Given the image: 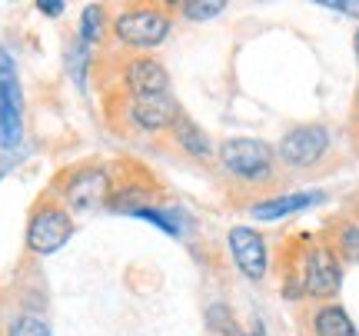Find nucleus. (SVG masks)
Masks as SVG:
<instances>
[{"label": "nucleus", "instance_id": "obj_1", "mask_svg": "<svg viewBox=\"0 0 359 336\" xmlns=\"http://www.w3.org/2000/svg\"><path fill=\"white\" fill-rule=\"evenodd\" d=\"M219 160H223V167L230 170L233 177H240V180H266L269 167H273L269 147L263 140H250V137L226 140L223 150H219Z\"/></svg>", "mask_w": 359, "mask_h": 336}, {"label": "nucleus", "instance_id": "obj_2", "mask_svg": "<svg viewBox=\"0 0 359 336\" xmlns=\"http://www.w3.org/2000/svg\"><path fill=\"white\" fill-rule=\"evenodd\" d=\"M24 100H20V80L13 70V60L7 51H0V143L11 150L20 143V120Z\"/></svg>", "mask_w": 359, "mask_h": 336}, {"label": "nucleus", "instance_id": "obj_3", "mask_svg": "<svg viewBox=\"0 0 359 336\" xmlns=\"http://www.w3.org/2000/svg\"><path fill=\"white\" fill-rule=\"evenodd\" d=\"M116 40H123L127 47H156L163 43L170 34V20L163 11L154 7H137V11H123L116 17Z\"/></svg>", "mask_w": 359, "mask_h": 336}, {"label": "nucleus", "instance_id": "obj_4", "mask_svg": "<svg viewBox=\"0 0 359 336\" xmlns=\"http://www.w3.org/2000/svg\"><path fill=\"white\" fill-rule=\"evenodd\" d=\"M70 233H74V227H70V217H67L64 210H40L37 217L30 220V230H27V243H30V250L34 253H40V257H47V253H57L60 246L70 240Z\"/></svg>", "mask_w": 359, "mask_h": 336}, {"label": "nucleus", "instance_id": "obj_5", "mask_svg": "<svg viewBox=\"0 0 359 336\" xmlns=\"http://www.w3.org/2000/svg\"><path fill=\"white\" fill-rule=\"evenodd\" d=\"M326 147H330V133L323 127H296L283 137L280 156L290 167H309L326 154Z\"/></svg>", "mask_w": 359, "mask_h": 336}, {"label": "nucleus", "instance_id": "obj_6", "mask_svg": "<svg viewBox=\"0 0 359 336\" xmlns=\"http://www.w3.org/2000/svg\"><path fill=\"white\" fill-rule=\"evenodd\" d=\"M339 263H336L333 250L326 246H316L306 253V267H303V290L309 297H333L339 290Z\"/></svg>", "mask_w": 359, "mask_h": 336}, {"label": "nucleus", "instance_id": "obj_7", "mask_svg": "<svg viewBox=\"0 0 359 336\" xmlns=\"http://www.w3.org/2000/svg\"><path fill=\"white\" fill-rule=\"evenodd\" d=\"M110 200V177L103 170H80L77 177H70L67 183V203L80 213L103 207Z\"/></svg>", "mask_w": 359, "mask_h": 336}, {"label": "nucleus", "instance_id": "obj_8", "mask_svg": "<svg viewBox=\"0 0 359 336\" xmlns=\"http://www.w3.org/2000/svg\"><path fill=\"white\" fill-rule=\"evenodd\" d=\"M230 250H233L236 267H240L250 280H263V273H266V243H263V236H259L257 230H250V227H233Z\"/></svg>", "mask_w": 359, "mask_h": 336}, {"label": "nucleus", "instance_id": "obj_9", "mask_svg": "<svg viewBox=\"0 0 359 336\" xmlns=\"http://www.w3.org/2000/svg\"><path fill=\"white\" fill-rule=\"evenodd\" d=\"M130 116H133V123L143 130H167L180 120V110H177V104H173V97L154 93V97H137L133 107H130Z\"/></svg>", "mask_w": 359, "mask_h": 336}, {"label": "nucleus", "instance_id": "obj_10", "mask_svg": "<svg viewBox=\"0 0 359 336\" xmlns=\"http://www.w3.org/2000/svg\"><path fill=\"white\" fill-rule=\"evenodd\" d=\"M127 83L137 97H154V93L167 90L170 77H167V70H163V64L140 57V60H133V64L127 67Z\"/></svg>", "mask_w": 359, "mask_h": 336}, {"label": "nucleus", "instance_id": "obj_11", "mask_svg": "<svg viewBox=\"0 0 359 336\" xmlns=\"http://www.w3.org/2000/svg\"><path fill=\"white\" fill-rule=\"evenodd\" d=\"M323 200V194H290V196H276V200H266V203H257L253 207V217L259 220H280V217H290L296 210H306L309 203Z\"/></svg>", "mask_w": 359, "mask_h": 336}, {"label": "nucleus", "instance_id": "obj_12", "mask_svg": "<svg viewBox=\"0 0 359 336\" xmlns=\"http://www.w3.org/2000/svg\"><path fill=\"white\" fill-rule=\"evenodd\" d=\"M173 133H177V143L190 156H200V160H206V156L213 154V147H210V140H206V133L196 127L193 120H187V116H180L177 123H173Z\"/></svg>", "mask_w": 359, "mask_h": 336}, {"label": "nucleus", "instance_id": "obj_13", "mask_svg": "<svg viewBox=\"0 0 359 336\" xmlns=\"http://www.w3.org/2000/svg\"><path fill=\"white\" fill-rule=\"evenodd\" d=\"M316 336H356V326L339 307H326L316 313Z\"/></svg>", "mask_w": 359, "mask_h": 336}, {"label": "nucleus", "instance_id": "obj_14", "mask_svg": "<svg viewBox=\"0 0 359 336\" xmlns=\"http://www.w3.org/2000/svg\"><path fill=\"white\" fill-rule=\"evenodd\" d=\"M103 34V11L97 7V4H90L87 11H83V27H80V37L87 40V43H93V40H100Z\"/></svg>", "mask_w": 359, "mask_h": 336}, {"label": "nucleus", "instance_id": "obj_15", "mask_svg": "<svg viewBox=\"0 0 359 336\" xmlns=\"http://www.w3.org/2000/svg\"><path fill=\"white\" fill-rule=\"evenodd\" d=\"M7 336H50V326L37 320V316H20V320H13Z\"/></svg>", "mask_w": 359, "mask_h": 336}, {"label": "nucleus", "instance_id": "obj_16", "mask_svg": "<svg viewBox=\"0 0 359 336\" xmlns=\"http://www.w3.org/2000/svg\"><path fill=\"white\" fill-rule=\"evenodd\" d=\"M206 323L213 326L217 333H223V336H236V323H233V316L226 313V307H223V303L210 307V313H206Z\"/></svg>", "mask_w": 359, "mask_h": 336}, {"label": "nucleus", "instance_id": "obj_17", "mask_svg": "<svg viewBox=\"0 0 359 336\" xmlns=\"http://www.w3.org/2000/svg\"><path fill=\"white\" fill-rule=\"evenodd\" d=\"M83 67H87V40L77 37L70 47V77L77 80L80 87H83Z\"/></svg>", "mask_w": 359, "mask_h": 336}, {"label": "nucleus", "instance_id": "obj_18", "mask_svg": "<svg viewBox=\"0 0 359 336\" xmlns=\"http://www.w3.org/2000/svg\"><path fill=\"white\" fill-rule=\"evenodd\" d=\"M219 11H223L219 0H210V4H183V13H187L190 20H210V17H217Z\"/></svg>", "mask_w": 359, "mask_h": 336}, {"label": "nucleus", "instance_id": "obj_19", "mask_svg": "<svg viewBox=\"0 0 359 336\" xmlns=\"http://www.w3.org/2000/svg\"><path fill=\"white\" fill-rule=\"evenodd\" d=\"M339 250H343L349 260H359V227H343V233H339Z\"/></svg>", "mask_w": 359, "mask_h": 336}, {"label": "nucleus", "instance_id": "obj_20", "mask_svg": "<svg viewBox=\"0 0 359 336\" xmlns=\"http://www.w3.org/2000/svg\"><path fill=\"white\" fill-rule=\"evenodd\" d=\"M326 7H333V11H343V13H353V17H359V0H326Z\"/></svg>", "mask_w": 359, "mask_h": 336}, {"label": "nucleus", "instance_id": "obj_21", "mask_svg": "<svg viewBox=\"0 0 359 336\" xmlns=\"http://www.w3.org/2000/svg\"><path fill=\"white\" fill-rule=\"evenodd\" d=\"M37 7H40L43 13H47V17H57V13L64 11V4H60V0H40Z\"/></svg>", "mask_w": 359, "mask_h": 336}, {"label": "nucleus", "instance_id": "obj_22", "mask_svg": "<svg viewBox=\"0 0 359 336\" xmlns=\"http://www.w3.org/2000/svg\"><path fill=\"white\" fill-rule=\"evenodd\" d=\"M356 57H359V34H356Z\"/></svg>", "mask_w": 359, "mask_h": 336}, {"label": "nucleus", "instance_id": "obj_23", "mask_svg": "<svg viewBox=\"0 0 359 336\" xmlns=\"http://www.w3.org/2000/svg\"><path fill=\"white\" fill-rule=\"evenodd\" d=\"M257 336H259V333H257Z\"/></svg>", "mask_w": 359, "mask_h": 336}]
</instances>
